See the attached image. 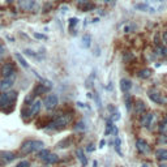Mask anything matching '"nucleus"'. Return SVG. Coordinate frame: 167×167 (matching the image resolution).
I'll return each mask as SVG.
<instances>
[{
    "instance_id": "nucleus-33",
    "label": "nucleus",
    "mask_w": 167,
    "mask_h": 167,
    "mask_svg": "<svg viewBox=\"0 0 167 167\" xmlns=\"http://www.w3.org/2000/svg\"><path fill=\"white\" fill-rule=\"evenodd\" d=\"M25 55L30 56V57H34V59H39L37 54H34V51H32V50H25Z\"/></svg>"
},
{
    "instance_id": "nucleus-41",
    "label": "nucleus",
    "mask_w": 167,
    "mask_h": 167,
    "mask_svg": "<svg viewBox=\"0 0 167 167\" xmlns=\"http://www.w3.org/2000/svg\"><path fill=\"white\" fill-rule=\"evenodd\" d=\"M86 150H88V151H93V150H94V145H93V144H89L88 148H86Z\"/></svg>"
},
{
    "instance_id": "nucleus-13",
    "label": "nucleus",
    "mask_w": 167,
    "mask_h": 167,
    "mask_svg": "<svg viewBox=\"0 0 167 167\" xmlns=\"http://www.w3.org/2000/svg\"><path fill=\"white\" fill-rule=\"evenodd\" d=\"M50 89H51V88H48V86L45 85V84H38L37 86H35V89H34L33 94H34V97H35V96H41V94L47 93V90H50Z\"/></svg>"
},
{
    "instance_id": "nucleus-37",
    "label": "nucleus",
    "mask_w": 167,
    "mask_h": 167,
    "mask_svg": "<svg viewBox=\"0 0 167 167\" xmlns=\"http://www.w3.org/2000/svg\"><path fill=\"white\" fill-rule=\"evenodd\" d=\"M30 166V163H29V161H21L16 167H29Z\"/></svg>"
},
{
    "instance_id": "nucleus-35",
    "label": "nucleus",
    "mask_w": 167,
    "mask_h": 167,
    "mask_svg": "<svg viewBox=\"0 0 167 167\" xmlns=\"http://www.w3.org/2000/svg\"><path fill=\"white\" fill-rule=\"evenodd\" d=\"M132 59H133V55H132V54H129V52L124 54V56H123V60H124L125 63H128L129 60H132Z\"/></svg>"
},
{
    "instance_id": "nucleus-40",
    "label": "nucleus",
    "mask_w": 167,
    "mask_h": 167,
    "mask_svg": "<svg viewBox=\"0 0 167 167\" xmlns=\"http://www.w3.org/2000/svg\"><path fill=\"white\" fill-rule=\"evenodd\" d=\"M162 39H163L165 43H167V30L163 32V34H162Z\"/></svg>"
},
{
    "instance_id": "nucleus-43",
    "label": "nucleus",
    "mask_w": 167,
    "mask_h": 167,
    "mask_svg": "<svg viewBox=\"0 0 167 167\" xmlns=\"http://www.w3.org/2000/svg\"><path fill=\"white\" fill-rule=\"evenodd\" d=\"M106 145V141L105 140H101V142H99V148H103Z\"/></svg>"
},
{
    "instance_id": "nucleus-5",
    "label": "nucleus",
    "mask_w": 167,
    "mask_h": 167,
    "mask_svg": "<svg viewBox=\"0 0 167 167\" xmlns=\"http://www.w3.org/2000/svg\"><path fill=\"white\" fill-rule=\"evenodd\" d=\"M17 4L20 7V9L32 11V9H34L35 4H37V0H17Z\"/></svg>"
},
{
    "instance_id": "nucleus-2",
    "label": "nucleus",
    "mask_w": 167,
    "mask_h": 167,
    "mask_svg": "<svg viewBox=\"0 0 167 167\" xmlns=\"http://www.w3.org/2000/svg\"><path fill=\"white\" fill-rule=\"evenodd\" d=\"M43 144L42 141L39 140H27L22 144V146H21V153L22 154H29V153H33V151H37L39 149L43 148Z\"/></svg>"
},
{
    "instance_id": "nucleus-24",
    "label": "nucleus",
    "mask_w": 167,
    "mask_h": 167,
    "mask_svg": "<svg viewBox=\"0 0 167 167\" xmlns=\"http://www.w3.org/2000/svg\"><path fill=\"white\" fill-rule=\"evenodd\" d=\"M16 59L18 60V63H20L21 65H22V67H24V68H29V64L26 63V60L24 59V56H22V55H21V54L16 52Z\"/></svg>"
},
{
    "instance_id": "nucleus-38",
    "label": "nucleus",
    "mask_w": 167,
    "mask_h": 167,
    "mask_svg": "<svg viewBox=\"0 0 167 167\" xmlns=\"http://www.w3.org/2000/svg\"><path fill=\"white\" fill-rule=\"evenodd\" d=\"M34 37L37 38V39H47V37H46V35L39 34V33H34Z\"/></svg>"
},
{
    "instance_id": "nucleus-23",
    "label": "nucleus",
    "mask_w": 167,
    "mask_h": 167,
    "mask_svg": "<svg viewBox=\"0 0 167 167\" xmlns=\"http://www.w3.org/2000/svg\"><path fill=\"white\" fill-rule=\"evenodd\" d=\"M124 102H125V107H127V110L129 111L130 108H132V99H130V94L125 93L124 94Z\"/></svg>"
},
{
    "instance_id": "nucleus-1",
    "label": "nucleus",
    "mask_w": 167,
    "mask_h": 167,
    "mask_svg": "<svg viewBox=\"0 0 167 167\" xmlns=\"http://www.w3.org/2000/svg\"><path fill=\"white\" fill-rule=\"evenodd\" d=\"M17 101V91H4L0 94V110L3 112H11Z\"/></svg>"
},
{
    "instance_id": "nucleus-14",
    "label": "nucleus",
    "mask_w": 167,
    "mask_h": 167,
    "mask_svg": "<svg viewBox=\"0 0 167 167\" xmlns=\"http://www.w3.org/2000/svg\"><path fill=\"white\" fill-rule=\"evenodd\" d=\"M72 141H73V137L72 136H68V137H65L64 140H61L59 144L56 145V148H59V149H65V148H68L72 145Z\"/></svg>"
},
{
    "instance_id": "nucleus-45",
    "label": "nucleus",
    "mask_w": 167,
    "mask_h": 167,
    "mask_svg": "<svg viewBox=\"0 0 167 167\" xmlns=\"http://www.w3.org/2000/svg\"><path fill=\"white\" fill-rule=\"evenodd\" d=\"M159 167H167V165H163L162 163V165H159Z\"/></svg>"
},
{
    "instance_id": "nucleus-29",
    "label": "nucleus",
    "mask_w": 167,
    "mask_h": 167,
    "mask_svg": "<svg viewBox=\"0 0 167 167\" xmlns=\"http://www.w3.org/2000/svg\"><path fill=\"white\" fill-rule=\"evenodd\" d=\"M80 8H81L84 12H89V11H91V9H94V5L89 2V3H86V4H84V5H81L80 7Z\"/></svg>"
},
{
    "instance_id": "nucleus-20",
    "label": "nucleus",
    "mask_w": 167,
    "mask_h": 167,
    "mask_svg": "<svg viewBox=\"0 0 167 167\" xmlns=\"http://www.w3.org/2000/svg\"><path fill=\"white\" fill-rule=\"evenodd\" d=\"M91 46V35L90 34H84L82 37V47L84 48H89Z\"/></svg>"
},
{
    "instance_id": "nucleus-39",
    "label": "nucleus",
    "mask_w": 167,
    "mask_h": 167,
    "mask_svg": "<svg viewBox=\"0 0 167 167\" xmlns=\"http://www.w3.org/2000/svg\"><path fill=\"white\" fill-rule=\"evenodd\" d=\"M77 2V4H78V7H81V5H84V4H86V3H89L90 0H76Z\"/></svg>"
},
{
    "instance_id": "nucleus-17",
    "label": "nucleus",
    "mask_w": 167,
    "mask_h": 167,
    "mask_svg": "<svg viewBox=\"0 0 167 167\" xmlns=\"http://www.w3.org/2000/svg\"><path fill=\"white\" fill-rule=\"evenodd\" d=\"M43 162L47 163V165H54V163L59 162V157H57L56 154H51V153H50L46 158H43Z\"/></svg>"
},
{
    "instance_id": "nucleus-15",
    "label": "nucleus",
    "mask_w": 167,
    "mask_h": 167,
    "mask_svg": "<svg viewBox=\"0 0 167 167\" xmlns=\"http://www.w3.org/2000/svg\"><path fill=\"white\" fill-rule=\"evenodd\" d=\"M145 110H146V106H145V103L142 102L141 99H136V102H135V111H136V114H144Z\"/></svg>"
},
{
    "instance_id": "nucleus-6",
    "label": "nucleus",
    "mask_w": 167,
    "mask_h": 167,
    "mask_svg": "<svg viewBox=\"0 0 167 167\" xmlns=\"http://www.w3.org/2000/svg\"><path fill=\"white\" fill-rule=\"evenodd\" d=\"M16 158V154L12 151H0V163H9Z\"/></svg>"
},
{
    "instance_id": "nucleus-28",
    "label": "nucleus",
    "mask_w": 167,
    "mask_h": 167,
    "mask_svg": "<svg viewBox=\"0 0 167 167\" xmlns=\"http://www.w3.org/2000/svg\"><path fill=\"white\" fill-rule=\"evenodd\" d=\"M48 154H50V150H47V149H39V151H38V158L43 159V158H46Z\"/></svg>"
},
{
    "instance_id": "nucleus-19",
    "label": "nucleus",
    "mask_w": 167,
    "mask_h": 167,
    "mask_svg": "<svg viewBox=\"0 0 167 167\" xmlns=\"http://www.w3.org/2000/svg\"><path fill=\"white\" fill-rule=\"evenodd\" d=\"M155 157L159 161H167V149H158L155 151Z\"/></svg>"
},
{
    "instance_id": "nucleus-10",
    "label": "nucleus",
    "mask_w": 167,
    "mask_h": 167,
    "mask_svg": "<svg viewBox=\"0 0 167 167\" xmlns=\"http://www.w3.org/2000/svg\"><path fill=\"white\" fill-rule=\"evenodd\" d=\"M153 118H154V115L151 114V112L144 114L142 119H141V125H142V127H145V128H150L151 121H153Z\"/></svg>"
},
{
    "instance_id": "nucleus-9",
    "label": "nucleus",
    "mask_w": 167,
    "mask_h": 167,
    "mask_svg": "<svg viewBox=\"0 0 167 167\" xmlns=\"http://www.w3.org/2000/svg\"><path fill=\"white\" fill-rule=\"evenodd\" d=\"M136 149L140 151V153H142V154H145V153H149V150H150V148H149V145H148V142L145 141V140H142V139H139L136 141Z\"/></svg>"
},
{
    "instance_id": "nucleus-46",
    "label": "nucleus",
    "mask_w": 167,
    "mask_h": 167,
    "mask_svg": "<svg viewBox=\"0 0 167 167\" xmlns=\"http://www.w3.org/2000/svg\"><path fill=\"white\" fill-rule=\"evenodd\" d=\"M142 167H149V166H148V165H145V163H144V165H142Z\"/></svg>"
},
{
    "instance_id": "nucleus-11",
    "label": "nucleus",
    "mask_w": 167,
    "mask_h": 167,
    "mask_svg": "<svg viewBox=\"0 0 167 167\" xmlns=\"http://www.w3.org/2000/svg\"><path fill=\"white\" fill-rule=\"evenodd\" d=\"M12 85H13V80L11 77H4V80L0 81V90H3V91L8 90L12 88Z\"/></svg>"
},
{
    "instance_id": "nucleus-4",
    "label": "nucleus",
    "mask_w": 167,
    "mask_h": 167,
    "mask_svg": "<svg viewBox=\"0 0 167 167\" xmlns=\"http://www.w3.org/2000/svg\"><path fill=\"white\" fill-rule=\"evenodd\" d=\"M57 106V96L56 94H48L45 99V107L46 110H54V108Z\"/></svg>"
},
{
    "instance_id": "nucleus-27",
    "label": "nucleus",
    "mask_w": 167,
    "mask_h": 167,
    "mask_svg": "<svg viewBox=\"0 0 167 167\" xmlns=\"http://www.w3.org/2000/svg\"><path fill=\"white\" fill-rule=\"evenodd\" d=\"M159 130H161L162 135L167 136V118L161 123V124H159Z\"/></svg>"
},
{
    "instance_id": "nucleus-44",
    "label": "nucleus",
    "mask_w": 167,
    "mask_h": 167,
    "mask_svg": "<svg viewBox=\"0 0 167 167\" xmlns=\"http://www.w3.org/2000/svg\"><path fill=\"white\" fill-rule=\"evenodd\" d=\"M5 2H7V3H8V4H12V3L14 2V0H5Z\"/></svg>"
},
{
    "instance_id": "nucleus-7",
    "label": "nucleus",
    "mask_w": 167,
    "mask_h": 167,
    "mask_svg": "<svg viewBox=\"0 0 167 167\" xmlns=\"http://www.w3.org/2000/svg\"><path fill=\"white\" fill-rule=\"evenodd\" d=\"M29 106H30V110H29V112H27V116L32 118V116H35L39 112L41 107H42V102L41 101H33V103L29 105Z\"/></svg>"
},
{
    "instance_id": "nucleus-26",
    "label": "nucleus",
    "mask_w": 167,
    "mask_h": 167,
    "mask_svg": "<svg viewBox=\"0 0 167 167\" xmlns=\"http://www.w3.org/2000/svg\"><path fill=\"white\" fill-rule=\"evenodd\" d=\"M120 146H121V141L119 137H116L115 139V150H116V153H118L120 157H123V153H121V150H120Z\"/></svg>"
},
{
    "instance_id": "nucleus-25",
    "label": "nucleus",
    "mask_w": 167,
    "mask_h": 167,
    "mask_svg": "<svg viewBox=\"0 0 167 167\" xmlns=\"http://www.w3.org/2000/svg\"><path fill=\"white\" fill-rule=\"evenodd\" d=\"M94 80H96V72H91V75L89 76V78L88 80H86V82H85V86H86V88H91V85H93V81H94Z\"/></svg>"
},
{
    "instance_id": "nucleus-47",
    "label": "nucleus",
    "mask_w": 167,
    "mask_h": 167,
    "mask_svg": "<svg viewBox=\"0 0 167 167\" xmlns=\"http://www.w3.org/2000/svg\"><path fill=\"white\" fill-rule=\"evenodd\" d=\"M105 2H106V3H110V2H111V0H105Z\"/></svg>"
},
{
    "instance_id": "nucleus-31",
    "label": "nucleus",
    "mask_w": 167,
    "mask_h": 167,
    "mask_svg": "<svg viewBox=\"0 0 167 167\" xmlns=\"http://www.w3.org/2000/svg\"><path fill=\"white\" fill-rule=\"evenodd\" d=\"M94 101H96V105L98 108L102 107V101H101V97H99L98 93H94Z\"/></svg>"
},
{
    "instance_id": "nucleus-42",
    "label": "nucleus",
    "mask_w": 167,
    "mask_h": 167,
    "mask_svg": "<svg viewBox=\"0 0 167 167\" xmlns=\"http://www.w3.org/2000/svg\"><path fill=\"white\" fill-rule=\"evenodd\" d=\"M4 52H5V47L2 45V43H0V55L4 54Z\"/></svg>"
},
{
    "instance_id": "nucleus-18",
    "label": "nucleus",
    "mask_w": 167,
    "mask_h": 167,
    "mask_svg": "<svg viewBox=\"0 0 167 167\" xmlns=\"http://www.w3.org/2000/svg\"><path fill=\"white\" fill-rule=\"evenodd\" d=\"M108 110L111 111V120L112 121H118L119 119H120V114H119V111L116 110V108L112 106V105H108Z\"/></svg>"
},
{
    "instance_id": "nucleus-3",
    "label": "nucleus",
    "mask_w": 167,
    "mask_h": 167,
    "mask_svg": "<svg viewBox=\"0 0 167 167\" xmlns=\"http://www.w3.org/2000/svg\"><path fill=\"white\" fill-rule=\"evenodd\" d=\"M148 96H149V98L153 101L154 103H158V105L167 103V98L159 90H157V89H150L149 93H148Z\"/></svg>"
},
{
    "instance_id": "nucleus-30",
    "label": "nucleus",
    "mask_w": 167,
    "mask_h": 167,
    "mask_svg": "<svg viewBox=\"0 0 167 167\" xmlns=\"http://www.w3.org/2000/svg\"><path fill=\"white\" fill-rule=\"evenodd\" d=\"M77 24H78V18H76V17L69 18V30H72L75 26H77Z\"/></svg>"
},
{
    "instance_id": "nucleus-8",
    "label": "nucleus",
    "mask_w": 167,
    "mask_h": 167,
    "mask_svg": "<svg viewBox=\"0 0 167 167\" xmlns=\"http://www.w3.org/2000/svg\"><path fill=\"white\" fill-rule=\"evenodd\" d=\"M14 73H16V69H14V65L12 63H7L4 67L2 68L3 77H12Z\"/></svg>"
},
{
    "instance_id": "nucleus-32",
    "label": "nucleus",
    "mask_w": 167,
    "mask_h": 167,
    "mask_svg": "<svg viewBox=\"0 0 167 167\" xmlns=\"http://www.w3.org/2000/svg\"><path fill=\"white\" fill-rule=\"evenodd\" d=\"M155 54L159 55V56H165V55H166V48L162 47L161 45H158V46H157V52H155Z\"/></svg>"
},
{
    "instance_id": "nucleus-34",
    "label": "nucleus",
    "mask_w": 167,
    "mask_h": 167,
    "mask_svg": "<svg viewBox=\"0 0 167 167\" xmlns=\"http://www.w3.org/2000/svg\"><path fill=\"white\" fill-rule=\"evenodd\" d=\"M75 129L76 130H84L85 129V123L84 121H78L76 124V127H75Z\"/></svg>"
},
{
    "instance_id": "nucleus-21",
    "label": "nucleus",
    "mask_w": 167,
    "mask_h": 167,
    "mask_svg": "<svg viewBox=\"0 0 167 167\" xmlns=\"http://www.w3.org/2000/svg\"><path fill=\"white\" fill-rule=\"evenodd\" d=\"M137 76H139L140 78H149L150 76H151V71L150 69H141L139 73H137Z\"/></svg>"
},
{
    "instance_id": "nucleus-12",
    "label": "nucleus",
    "mask_w": 167,
    "mask_h": 167,
    "mask_svg": "<svg viewBox=\"0 0 167 167\" xmlns=\"http://www.w3.org/2000/svg\"><path fill=\"white\" fill-rule=\"evenodd\" d=\"M130 88H132V81L128 78H121L120 80V90L123 93H128L130 90Z\"/></svg>"
},
{
    "instance_id": "nucleus-22",
    "label": "nucleus",
    "mask_w": 167,
    "mask_h": 167,
    "mask_svg": "<svg viewBox=\"0 0 167 167\" xmlns=\"http://www.w3.org/2000/svg\"><path fill=\"white\" fill-rule=\"evenodd\" d=\"M115 125L112 124V120H107V124H106V130H105V136H108L112 133Z\"/></svg>"
},
{
    "instance_id": "nucleus-36",
    "label": "nucleus",
    "mask_w": 167,
    "mask_h": 167,
    "mask_svg": "<svg viewBox=\"0 0 167 167\" xmlns=\"http://www.w3.org/2000/svg\"><path fill=\"white\" fill-rule=\"evenodd\" d=\"M34 101V94H30V96H27L25 98V105H29V103H33Z\"/></svg>"
},
{
    "instance_id": "nucleus-16",
    "label": "nucleus",
    "mask_w": 167,
    "mask_h": 167,
    "mask_svg": "<svg viewBox=\"0 0 167 167\" xmlns=\"http://www.w3.org/2000/svg\"><path fill=\"white\" fill-rule=\"evenodd\" d=\"M76 154H77V158H78V161H80V163H81L82 167H85L86 165H88V158L85 157L82 149H78V150L76 151Z\"/></svg>"
}]
</instances>
